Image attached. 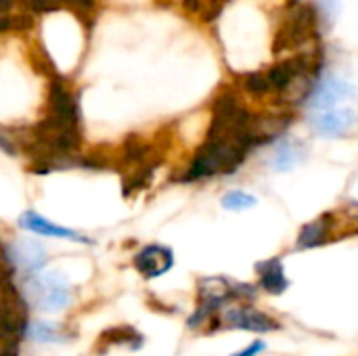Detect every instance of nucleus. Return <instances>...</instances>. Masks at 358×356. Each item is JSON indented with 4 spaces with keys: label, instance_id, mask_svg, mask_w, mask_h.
Instances as JSON below:
<instances>
[{
    "label": "nucleus",
    "instance_id": "17",
    "mask_svg": "<svg viewBox=\"0 0 358 356\" xmlns=\"http://www.w3.org/2000/svg\"><path fill=\"white\" fill-rule=\"evenodd\" d=\"M0 151H4V153H8V155H15V145H13L10 138H8L6 134H2V132H0Z\"/></svg>",
    "mask_w": 358,
    "mask_h": 356
},
{
    "label": "nucleus",
    "instance_id": "13",
    "mask_svg": "<svg viewBox=\"0 0 358 356\" xmlns=\"http://www.w3.org/2000/svg\"><path fill=\"white\" fill-rule=\"evenodd\" d=\"M143 342H145L143 336H141L134 327L120 325V327L107 329V332L101 336L99 346L105 344V346H103V353H105L107 348H113V346H124V348H128V350H138V348L143 346Z\"/></svg>",
    "mask_w": 358,
    "mask_h": 356
},
{
    "label": "nucleus",
    "instance_id": "6",
    "mask_svg": "<svg viewBox=\"0 0 358 356\" xmlns=\"http://www.w3.org/2000/svg\"><path fill=\"white\" fill-rule=\"evenodd\" d=\"M308 122L319 136L342 138L355 132L358 126V113L355 107H338L327 111H310Z\"/></svg>",
    "mask_w": 358,
    "mask_h": 356
},
{
    "label": "nucleus",
    "instance_id": "15",
    "mask_svg": "<svg viewBox=\"0 0 358 356\" xmlns=\"http://www.w3.org/2000/svg\"><path fill=\"white\" fill-rule=\"evenodd\" d=\"M258 204V199L245 191H229L222 197V208L231 210V212H241V210H250Z\"/></svg>",
    "mask_w": 358,
    "mask_h": 356
},
{
    "label": "nucleus",
    "instance_id": "9",
    "mask_svg": "<svg viewBox=\"0 0 358 356\" xmlns=\"http://www.w3.org/2000/svg\"><path fill=\"white\" fill-rule=\"evenodd\" d=\"M306 159V147L298 138H279L273 143L268 166L275 172H289Z\"/></svg>",
    "mask_w": 358,
    "mask_h": 356
},
{
    "label": "nucleus",
    "instance_id": "7",
    "mask_svg": "<svg viewBox=\"0 0 358 356\" xmlns=\"http://www.w3.org/2000/svg\"><path fill=\"white\" fill-rule=\"evenodd\" d=\"M132 262H134V269L145 279H157L174 266V252L166 245L151 243V245L141 248L134 254Z\"/></svg>",
    "mask_w": 358,
    "mask_h": 356
},
{
    "label": "nucleus",
    "instance_id": "10",
    "mask_svg": "<svg viewBox=\"0 0 358 356\" xmlns=\"http://www.w3.org/2000/svg\"><path fill=\"white\" fill-rule=\"evenodd\" d=\"M256 275H258V285L271 296H281L289 287V279L283 269L281 258H268L256 264Z\"/></svg>",
    "mask_w": 358,
    "mask_h": 356
},
{
    "label": "nucleus",
    "instance_id": "8",
    "mask_svg": "<svg viewBox=\"0 0 358 356\" xmlns=\"http://www.w3.org/2000/svg\"><path fill=\"white\" fill-rule=\"evenodd\" d=\"M19 227L23 231H29L34 235H44V237H55V239H67V241H73V243H94L90 237L73 231V229H67V227H59L50 220H46L42 214L34 212V210H27L19 216Z\"/></svg>",
    "mask_w": 358,
    "mask_h": 356
},
{
    "label": "nucleus",
    "instance_id": "16",
    "mask_svg": "<svg viewBox=\"0 0 358 356\" xmlns=\"http://www.w3.org/2000/svg\"><path fill=\"white\" fill-rule=\"evenodd\" d=\"M264 350H266V342L256 340V342H252L245 350H239V353H235L233 356H258L260 353H264Z\"/></svg>",
    "mask_w": 358,
    "mask_h": 356
},
{
    "label": "nucleus",
    "instance_id": "11",
    "mask_svg": "<svg viewBox=\"0 0 358 356\" xmlns=\"http://www.w3.org/2000/svg\"><path fill=\"white\" fill-rule=\"evenodd\" d=\"M331 218H334L331 214H325V216H321V218L310 220L308 225H304L302 231H300V235H298L296 248L298 250H313V248H319V245L327 243V237H329L331 225H334Z\"/></svg>",
    "mask_w": 358,
    "mask_h": 356
},
{
    "label": "nucleus",
    "instance_id": "12",
    "mask_svg": "<svg viewBox=\"0 0 358 356\" xmlns=\"http://www.w3.org/2000/svg\"><path fill=\"white\" fill-rule=\"evenodd\" d=\"M25 338L38 344H67L71 340V334L65 327L48 321H29L25 329Z\"/></svg>",
    "mask_w": 358,
    "mask_h": 356
},
{
    "label": "nucleus",
    "instance_id": "4",
    "mask_svg": "<svg viewBox=\"0 0 358 356\" xmlns=\"http://www.w3.org/2000/svg\"><path fill=\"white\" fill-rule=\"evenodd\" d=\"M218 329H241L252 334H271L281 329V323H277L266 313L254 308L252 304H237L229 306L222 315L216 317V332Z\"/></svg>",
    "mask_w": 358,
    "mask_h": 356
},
{
    "label": "nucleus",
    "instance_id": "14",
    "mask_svg": "<svg viewBox=\"0 0 358 356\" xmlns=\"http://www.w3.org/2000/svg\"><path fill=\"white\" fill-rule=\"evenodd\" d=\"M241 84L254 97H264V94L273 92L271 84H268V78H266V71H248V73L241 76Z\"/></svg>",
    "mask_w": 358,
    "mask_h": 356
},
{
    "label": "nucleus",
    "instance_id": "2",
    "mask_svg": "<svg viewBox=\"0 0 358 356\" xmlns=\"http://www.w3.org/2000/svg\"><path fill=\"white\" fill-rule=\"evenodd\" d=\"M21 294L25 302H29L36 311L50 313V315L65 311L73 300V290L57 273H48V275L38 273L34 277H27Z\"/></svg>",
    "mask_w": 358,
    "mask_h": 356
},
{
    "label": "nucleus",
    "instance_id": "3",
    "mask_svg": "<svg viewBox=\"0 0 358 356\" xmlns=\"http://www.w3.org/2000/svg\"><path fill=\"white\" fill-rule=\"evenodd\" d=\"M357 99V88L348 80H342L334 73H321L306 99L308 111H327L338 107H350Z\"/></svg>",
    "mask_w": 358,
    "mask_h": 356
},
{
    "label": "nucleus",
    "instance_id": "5",
    "mask_svg": "<svg viewBox=\"0 0 358 356\" xmlns=\"http://www.w3.org/2000/svg\"><path fill=\"white\" fill-rule=\"evenodd\" d=\"M2 258L10 271L25 275V279L38 275L48 262V254H46L44 245L40 241H34V239L13 241L10 245L4 248Z\"/></svg>",
    "mask_w": 358,
    "mask_h": 356
},
{
    "label": "nucleus",
    "instance_id": "1",
    "mask_svg": "<svg viewBox=\"0 0 358 356\" xmlns=\"http://www.w3.org/2000/svg\"><path fill=\"white\" fill-rule=\"evenodd\" d=\"M321 34V8L310 0H289L283 10L275 31L277 55L287 50H300L315 44Z\"/></svg>",
    "mask_w": 358,
    "mask_h": 356
}]
</instances>
